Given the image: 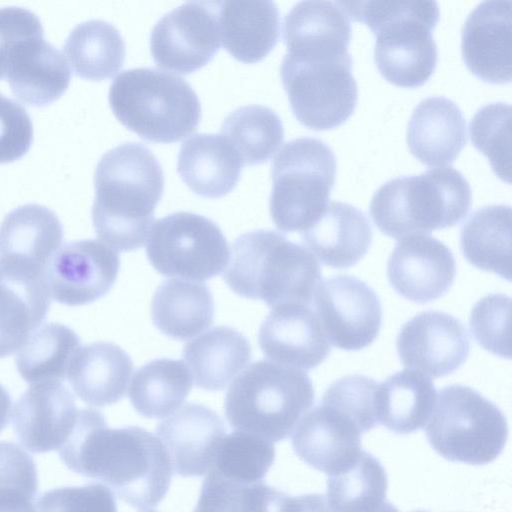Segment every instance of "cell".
I'll return each instance as SVG.
<instances>
[{
	"label": "cell",
	"instance_id": "6da1fadb",
	"mask_svg": "<svg viewBox=\"0 0 512 512\" xmlns=\"http://www.w3.org/2000/svg\"><path fill=\"white\" fill-rule=\"evenodd\" d=\"M58 453L69 470L101 481L135 509L157 506L171 484V462L158 437L138 426L109 428L95 409H80Z\"/></svg>",
	"mask_w": 512,
	"mask_h": 512
},
{
	"label": "cell",
	"instance_id": "7a4b0ae2",
	"mask_svg": "<svg viewBox=\"0 0 512 512\" xmlns=\"http://www.w3.org/2000/svg\"><path fill=\"white\" fill-rule=\"evenodd\" d=\"M92 221L101 242L118 251L143 246L164 190L157 158L140 143H124L102 155L94 173Z\"/></svg>",
	"mask_w": 512,
	"mask_h": 512
},
{
	"label": "cell",
	"instance_id": "3957f363",
	"mask_svg": "<svg viewBox=\"0 0 512 512\" xmlns=\"http://www.w3.org/2000/svg\"><path fill=\"white\" fill-rule=\"evenodd\" d=\"M224 280L237 295L284 304L309 305L321 280V267L304 246L273 230L240 235L232 246Z\"/></svg>",
	"mask_w": 512,
	"mask_h": 512
},
{
	"label": "cell",
	"instance_id": "277c9868",
	"mask_svg": "<svg viewBox=\"0 0 512 512\" xmlns=\"http://www.w3.org/2000/svg\"><path fill=\"white\" fill-rule=\"evenodd\" d=\"M349 18L364 22L376 37L374 60L380 74L399 87L422 86L433 74L439 21L434 1H340Z\"/></svg>",
	"mask_w": 512,
	"mask_h": 512
},
{
	"label": "cell",
	"instance_id": "5b68a950",
	"mask_svg": "<svg viewBox=\"0 0 512 512\" xmlns=\"http://www.w3.org/2000/svg\"><path fill=\"white\" fill-rule=\"evenodd\" d=\"M471 201L468 181L446 166L387 181L374 193L370 215L383 234L400 239L458 224Z\"/></svg>",
	"mask_w": 512,
	"mask_h": 512
},
{
	"label": "cell",
	"instance_id": "8992f818",
	"mask_svg": "<svg viewBox=\"0 0 512 512\" xmlns=\"http://www.w3.org/2000/svg\"><path fill=\"white\" fill-rule=\"evenodd\" d=\"M313 403L314 388L306 372L263 359L232 382L224 411L234 430L278 442L293 433Z\"/></svg>",
	"mask_w": 512,
	"mask_h": 512
},
{
	"label": "cell",
	"instance_id": "52a82bcc",
	"mask_svg": "<svg viewBox=\"0 0 512 512\" xmlns=\"http://www.w3.org/2000/svg\"><path fill=\"white\" fill-rule=\"evenodd\" d=\"M108 99L120 123L152 142H177L201 119L200 101L192 87L183 78L155 68L121 72Z\"/></svg>",
	"mask_w": 512,
	"mask_h": 512
},
{
	"label": "cell",
	"instance_id": "ba28073f",
	"mask_svg": "<svg viewBox=\"0 0 512 512\" xmlns=\"http://www.w3.org/2000/svg\"><path fill=\"white\" fill-rule=\"evenodd\" d=\"M336 157L323 141L303 137L286 143L272 163L271 218L284 232H303L321 217L335 183Z\"/></svg>",
	"mask_w": 512,
	"mask_h": 512
},
{
	"label": "cell",
	"instance_id": "9c48e42d",
	"mask_svg": "<svg viewBox=\"0 0 512 512\" xmlns=\"http://www.w3.org/2000/svg\"><path fill=\"white\" fill-rule=\"evenodd\" d=\"M426 424L427 439L439 455L471 465L494 461L508 438L507 420L499 407L461 384L439 392Z\"/></svg>",
	"mask_w": 512,
	"mask_h": 512
},
{
	"label": "cell",
	"instance_id": "30bf717a",
	"mask_svg": "<svg viewBox=\"0 0 512 512\" xmlns=\"http://www.w3.org/2000/svg\"><path fill=\"white\" fill-rule=\"evenodd\" d=\"M280 77L294 116L310 129L338 127L356 108L358 87L350 54L306 57L286 53Z\"/></svg>",
	"mask_w": 512,
	"mask_h": 512
},
{
	"label": "cell",
	"instance_id": "8fae6325",
	"mask_svg": "<svg viewBox=\"0 0 512 512\" xmlns=\"http://www.w3.org/2000/svg\"><path fill=\"white\" fill-rule=\"evenodd\" d=\"M146 253L158 273L191 281L219 275L230 259L228 242L218 225L191 212H176L155 221Z\"/></svg>",
	"mask_w": 512,
	"mask_h": 512
},
{
	"label": "cell",
	"instance_id": "7c38bea8",
	"mask_svg": "<svg viewBox=\"0 0 512 512\" xmlns=\"http://www.w3.org/2000/svg\"><path fill=\"white\" fill-rule=\"evenodd\" d=\"M217 2H186L155 24L150 52L155 63L179 74L205 66L221 45Z\"/></svg>",
	"mask_w": 512,
	"mask_h": 512
},
{
	"label": "cell",
	"instance_id": "4fadbf2b",
	"mask_svg": "<svg viewBox=\"0 0 512 512\" xmlns=\"http://www.w3.org/2000/svg\"><path fill=\"white\" fill-rule=\"evenodd\" d=\"M316 316L331 344L355 351L371 345L378 337L382 306L378 295L364 281L336 275L315 291Z\"/></svg>",
	"mask_w": 512,
	"mask_h": 512
},
{
	"label": "cell",
	"instance_id": "5bb4252c",
	"mask_svg": "<svg viewBox=\"0 0 512 512\" xmlns=\"http://www.w3.org/2000/svg\"><path fill=\"white\" fill-rule=\"evenodd\" d=\"M119 269L118 252L100 240L66 243L54 253L46 268L51 298L67 306L94 302L111 289Z\"/></svg>",
	"mask_w": 512,
	"mask_h": 512
},
{
	"label": "cell",
	"instance_id": "9a60e30c",
	"mask_svg": "<svg viewBox=\"0 0 512 512\" xmlns=\"http://www.w3.org/2000/svg\"><path fill=\"white\" fill-rule=\"evenodd\" d=\"M399 359L408 369L433 378L449 375L467 360L470 340L463 323L436 310L424 311L403 324L397 338Z\"/></svg>",
	"mask_w": 512,
	"mask_h": 512
},
{
	"label": "cell",
	"instance_id": "2e32d148",
	"mask_svg": "<svg viewBox=\"0 0 512 512\" xmlns=\"http://www.w3.org/2000/svg\"><path fill=\"white\" fill-rule=\"evenodd\" d=\"M50 303L45 270L0 258V358L21 349L41 326Z\"/></svg>",
	"mask_w": 512,
	"mask_h": 512
},
{
	"label": "cell",
	"instance_id": "e0dca14e",
	"mask_svg": "<svg viewBox=\"0 0 512 512\" xmlns=\"http://www.w3.org/2000/svg\"><path fill=\"white\" fill-rule=\"evenodd\" d=\"M455 275L452 251L442 241L426 234L401 238L387 262V278L392 288L418 304L445 295Z\"/></svg>",
	"mask_w": 512,
	"mask_h": 512
},
{
	"label": "cell",
	"instance_id": "ac0fdd59",
	"mask_svg": "<svg viewBox=\"0 0 512 512\" xmlns=\"http://www.w3.org/2000/svg\"><path fill=\"white\" fill-rule=\"evenodd\" d=\"M79 411L62 382L31 384L14 405L13 431L32 453L58 451L70 437Z\"/></svg>",
	"mask_w": 512,
	"mask_h": 512
},
{
	"label": "cell",
	"instance_id": "d6986e66",
	"mask_svg": "<svg viewBox=\"0 0 512 512\" xmlns=\"http://www.w3.org/2000/svg\"><path fill=\"white\" fill-rule=\"evenodd\" d=\"M362 434L349 416L321 403L300 419L293 431L292 446L302 461L331 476L357 460Z\"/></svg>",
	"mask_w": 512,
	"mask_h": 512
},
{
	"label": "cell",
	"instance_id": "ffe728a7",
	"mask_svg": "<svg viewBox=\"0 0 512 512\" xmlns=\"http://www.w3.org/2000/svg\"><path fill=\"white\" fill-rule=\"evenodd\" d=\"M258 342L272 362L300 370L316 368L331 351L319 319L303 304L274 307L261 324Z\"/></svg>",
	"mask_w": 512,
	"mask_h": 512
},
{
	"label": "cell",
	"instance_id": "44dd1931",
	"mask_svg": "<svg viewBox=\"0 0 512 512\" xmlns=\"http://www.w3.org/2000/svg\"><path fill=\"white\" fill-rule=\"evenodd\" d=\"M225 432L217 412L196 403L185 404L156 429L172 470L183 477L203 476L210 471Z\"/></svg>",
	"mask_w": 512,
	"mask_h": 512
},
{
	"label": "cell",
	"instance_id": "7402d4cb",
	"mask_svg": "<svg viewBox=\"0 0 512 512\" xmlns=\"http://www.w3.org/2000/svg\"><path fill=\"white\" fill-rule=\"evenodd\" d=\"M511 8V1H484L463 25V61L484 82L504 84L511 80Z\"/></svg>",
	"mask_w": 512,
	"mask_h": 512
},
{
	"label": "cell",
	"instance_id": "603a6c76",
	"mask_svg": "<svg viewBox=\"0 0 512 512\" xmlns=\"http://www.w3.org/2000/svg\"><path fill=\"white\" fill-rule=\"evenodd\" d=\"M5 78L20 101L39 107L62 96L70 84L71 71L62 52L42 34L17 44L9 57Z\"/></svg>",
	"mask_w": 512,
	"mask_h": 512
},
{
	"label": "cell",
	"instance_id": "cb8c5ba5",
	"mask_svg": "<svg viewBox=\"0 0 512 512\" xmlns=\"http://www.w3.org/2000/svg\"><path fill=\"white\" fill-rule=\"evenodd\" d=\"M349 16L341 2L302 1L285 16L283 40L289 54L334 57L349 54Z\"/></svg>",
	"mask_w": 512,
	"mask_h": 512
},
{
	"label": "cell",
	"instance_id": "d4e9b609",
	"mask_svg": "<svg viewBox=\"0 0 512 512\" xmlns=\"http://www.w3.org/2000/svg\"><path fill=\"white\" fill-rule=\"evenodd\" d=\"M466 143V122L452 100L428 97L414 108L407 127V144L411 154L421 163L449 165Z\"/></svg>",
	"mask_w": 512,
	"mask_h": 512
},
{
	"label": "cell",
	"instance_id": "484cf974",
	"mask_svg": "<svg viewBox=\"0 0 512 512\" xmlns=\"http://www.w3.org/2000/svg\"><path fill=\"white\" fill-rule=\"evenodd\" d=\"M301 238L324 265L346 269L366 255L373 231L361 210L332 201L315 224L301 232Z\"/></svg>",
	"mask_w": 512,
	"mask_h": 512
},
{
	"label": "cell",
	"instance_id": "4316f807",
	"mask_svg": "<svg viewBox=\"0 0 512 512\" xmlns=\"http://www.w3.org/2000/svg\"><path fill=\"white\" fill-rule=\"evenodd\" d=\"M132 371L133 362L121 347L111 342H94L78 349L66 378L83 402L104 407L123 398Z\"/></svg>",
	"mask_w": 512,
	"mask_h": 512
},
{
	"label": "cell",
	"instance_id": "83f0119b",
	"mask_svg": "<svg viewBox=\"0 0 512 512\" xmlns=\"http://www.w3.org/2000/svg\"><path fill=\"white\" fill-rule=\"evenodd\" d=\"M223 47L235 59L256 63L277 44L280 14L272 1H218Z\"/></svg>",
	"mask_w": 512,
	"mask_h": 512
},
{
	"label": "cell",
	"instance_id": "f1b7e54d",
	"mask_svg": "<svg viewBox=\"0 0 512 512\" xmlns=\"http://www.w3.org/2000/svg\"><path fill=\"white\" fill-rule=\"evenodd\" d=\"M243 164L220 134L199 133L180 148L177 171L196 194L220 198L231 192L240 179Z\"/></svg>",
	"mask_w": 512,
	"mask_h": 512
},
{
	"label": "cell",
	"instance_id": "f546056e",
	"mask_svg": "<svg viewBox=\"0 0 512 512\" xmlns=\"http://www.w3.org/2000/svg\"><path fill=\"white\" fill-rule=\"evenodd\" d=\"M62 240V224L51 209L39 204L21 205L0 224V258L46 271Z\"/></svg>",
	"mask_w": 512,
	"mask_h": 512
},
{
	"label": "cell",
	"instance_id": "4dcf8cb0",
	"mask_svg": "<svg viewBox=\"0 0 512 512\" xmlns=\"http://www.w3.org/2000/svg\"><path fill=\"white\" fill-rule=\"evenodd\" d=\"M183 358L199 388L223 390L247 365L251 346L246 337L228 326H216L188 342Z\"/></svg>",
	"mask_w": 512,
	"mask_h": 512
},
{
	"label": "cell",
	"instance_id": "1f68e13d",
	"mask_svg": "<svg viewBox=\"0 0 512 512\" xmlns=\"http://www.w3.org/2000/svg\"><path fill=\"white\" fill-rule=\"evenodd\" d=\"M151 317L163 334L177 340L189 339L212 324V294L203 283L175 278L166 280L153 295Z\"/></svg>",
	"mask_w": 512,
	"mask_h": 512
},
{
	"label": "cell",
	"instance_id": "d6a6232c",
	"mask_svg": "<svg viewBox=\"0 0 512 512\" xmlns=\"http://www.w3.org/2000/svg\"><path fill=\"white\" fill-rule=\"evenodd\" d=\"M436 397L429 377L412 369L399 371L377 386V422L396 434L417 431L429 420Z\"/></svg>",
	"mask_w": 512,
	"mask_h": 512
},
{
	"label": "cell",
	"instance_id": "836d02e7",
	"mask_svg": "<svg viewBox=\"0 0 512 512\" xmlns=\"http://www.w3.org/2000/svg\"><path fill=\"white\" fill-rule=\"evenodd\" d=\"M460 248L473 266L510 280V206L489 205L474 211L461 228Z\"/></svg>",
	"mask_w": 512,
	"mask_h": 512
},
{
	"label": "cell",
	"instance_id": "e575fe53",
	"mask_svg": "<svg viewBox=\"0 0 512 512\" xmlns=\"http://www.w3.org/2000/svg\"><path fill=\"white\" fill-rule=\"evenodd\" d=\"M64 52L77 76L94 81L114 76L125 60L120 32L103 20L76 25L65 41Z\"/></svg>",
	"mask_w": 512,
	"mask_h": 512
},
{
	"label": "cell",
	"instance_id": "d590c367",
	"mask_svg": "<svg viewBox=\"0 0 512 512\" xmlns=\"http://www.w3.org/2000/svg\"><path fill=\"white\" fill-rule=\"evenodd\" d=\"M191 386L192 378L183 361L160 358L135 372L128 395L139 414L163 418L183 403Z\"/></svg>",
	"mask_w": 512,
	"mask_h": 512
},
{
	"label": "cell",
	"instance_id": "8d00e7d4",
	"mask_svg": "<svg viewBox=\"0 0 512 512\" xmlns=\"http://www.w3.org/2000/svg\"><path fill=\"white\" fill-rule=\"evenodd\" d=\"M80 348L74 330L60 323L37 328L18 351L15 362L20 376L28 383L62 382Z\"/></svg>",
	"mask_w": 512,
	"mask_h": 512
},
{
	"label": "cell",
	"instance_id": "74e56055",
	"mask_svg": "<svg viewBox=\"0 0 512 512\" xmlns=\"http://www.w3.org/2000/svg\"><path fill=\"white\" fill-rule=\"evenodd\" d=\"M232 147L243 165L267 161L279 148L284 138L280 117L261 105L242 106L223 121L221 134Z\"/></svg>",
	"mask_w": 512,
	"mask_h": 512
},
{
	"label": "cell",
	"instance_id": "f35d334b",
	"mask_svg": "<svg viewBox=\"0 0 512 512\" xmlns=\"http://www.w3.org/2000/svg\"><path fill=\"white\" fill-rule=\"evenodd\" d=\"M387 488L384 467L362 450L350 467L328 476L325 498L332 512H375L385 501Z\"/></svg>",
	"mask_w": 512,
	"mask_h": 512
},
{
	"label": "cell",
	"instance_id": "ab89813d",
	"mask_svg": "<svg viewBox=\"0 0 512 512\" xmlns=\"http://www.w3.org/2000/svg\"><path fill=\"white\" fill-rule=\"evenodd\" d=\"M275 459L273 442L253 433L234 430L216 450L210 470L235 482H262Z\"/></svg>",
	"mask_w": 512,
	"mask_h": 512
},
{
	"label": "cell",
	"instance_id": "60d3db41",
	"mask_svg": "<svg viewBox=\"0 0 512 512\" xmlns=\"http://www.w3.org/2000/svg\"><path fill=\"white\" fill-rule=\"evenodd\" d=\"M37 490L33 458L18 444L0 441V512H36Z\"/></svg>",
	"mask_w": 512,
	"mask_h": 512
},
{
	"label": "cell",
	"instance_id": "b9f144b4",
	"mask_svg": "<svg viewBox=\"0 0 512 512\" xmlns=\"http://www.w3.org/2000/svg\"><path fill=\"white\" fill-rule=\"evenodd\" d=\"M510 128L511 106L491 103L481 107L470 122V137L473 145L490 162L494 173L510 183Z\"/></svg>",
	"mask_w": 512,
	"mask_h": 512
},
{
	"label": "cell",
	"instance_id": "7bdbcfd3",
	"mask_svg": "<svg viewBox=\"0 0 512 512\" xmlns=\"http://www.w3.org/2000/svg\"><path fill=\"white\" fill-rule=\"evenodd\" d=\"M511 298L505 294L486 295L472 308L469 325L475 341L488 352L510 359Z\"/></svg>",
	"mask_w": 512,
	"mask_h": 512
},
{
	"label": "cell",
	"instance_id": "ee69618b",
	"mask_svg": "<svg viewBox=\"0 0 512 512\" xmlns=\"http://www.w3.org/2000/svg\"><path fill=\"white\" fill-rule=\"evenodd\" d=\"M377 386L378 383L368 376L348 375L330 384L321 403L349 416L364 434L378 425L375 411Z\"/></svg>",
	"mask_w": 512,
	"mask_h": 512
},
{
	"label": "cell",
	"instance_id": "f6af8a7d",
	"mask_svg": "<svg viewBox=\"0 0 512 512\" xmlns=\"http://www.w3.org/2000/svg\"><path fill=\"white\" fill-rule=\"evenodd\" d=\"M36 512H117L111 490L101 483L59 487L44 492L36 502Z\"/></svg>",
	"mask_w": 512,
	"mask_h": 512
},
{
	"label": "cell",
	"instance_id": "bcb514c9",
	"mask_svg": "<svg viewBox=\"0 0 512 512\" xmlns=\"http://www.w3.org/2000/svg\"><path fill=\"white\" fill-rule=\"evenodd\" d=\"M259 483L241 484L210 470L193 512H255Z\"/></svg>",
	"mask_w": 512,
	"mask_h": 512
},
{
	"label": "cell",
	"instance_id": "7dc6e473",
	"mask_svg": "<svg viewBox=\"0 0 512 512\" xmlns=\"http://www.w3.org/2000/svg\"><path fill=\"white\" fill-rule=\"evenodd\" d=\"M33 141V124L27 110L0 93V164L24 156Z\"/></svg>",
	"mask_w": 512,
	"mask_h": 512
},
{
	"label": "cell",
	"instance_id": "c3c4849f",
	"mask_svg": "<svg viewBox=\"0 0 512 512\" xmlns=\"http://www.w3.org/2000/svg\"><path fill=\"white\" fill-rule=\"evenodd\" d=\"M40 34H44V29L32 11L16 6L0 8V80L6 77L9 56L15 46Z\"/></svg>",
	"mask_w": 512,
	"mask_h": 512
},
{
	"label": "cell",
	"instance_id": "681fc988",
	"mask_svg": "<svg viewBox=\"0 0 512 512\" xmlns=\"http://www.w3.org/2000/svg\"><path fill=\"white\" fill-rule=\"evenodd\" d=\"M260 512H332L326 498L321 494L290 496L267 485Z\"/></svg>",
	"mask_w": 512,
	"mask_h": 512
},
{
	"label": "cell",
	"instance_id": "f907efd6",
	"mask_svg": "<svg viewBox=\"0 0 512 512\" xmlns=\"http://www.w3.org/2000/svg\"><path fill=\"white\" fill-rule=\"evenodd\" d=\"M11 397L0 384V432L7 426L11 414Z\"/></svg>",
	"mask_w": 512,
	"mask_h": 512
},
{
	"label": "cell",
	"instance_id": "816d5d0a",
	"mask_svg": "<svg viewBox=\"0 0 512 512\" xmlns=\"http://www.w3.org/2000/svg\"><path fill=\"white\" fill-rule=\"evenodd\" d=\"M375 512H399L398 509L388 501L383 504Z\"/></svg>",
	"mask_w": 512,
	"mask_h": 512
},
{
	"label": "cell",
	"instance_id": "f5cc1de1",
	"mask_svg": "<svg viewBox=\"0 0 512 512\" xmlns=\"http://www.w3.org/2000/svg\"><path fill=\"white\" fill-rule=\"evenodd\" d=\"M413 512H428V511H424V510H416V511H413Z\"/></svg>",
	"mask_w": 512,
	"mask_h": 512
},
{
	"label": "cell",
	"instance_id": "db71d44e",
	"mask_svg": "<svg viewBox=\"0 0 512 512\" xmlns=\"http://www.w3.org/2000/svg\"><path fill=\"white\" fill-rule=\"evenodd\" d=\"M143 512H157V511H143Z\"/></svg>",
	"mask_w": 512,
	"mask_h": 512
}]
</instances>
